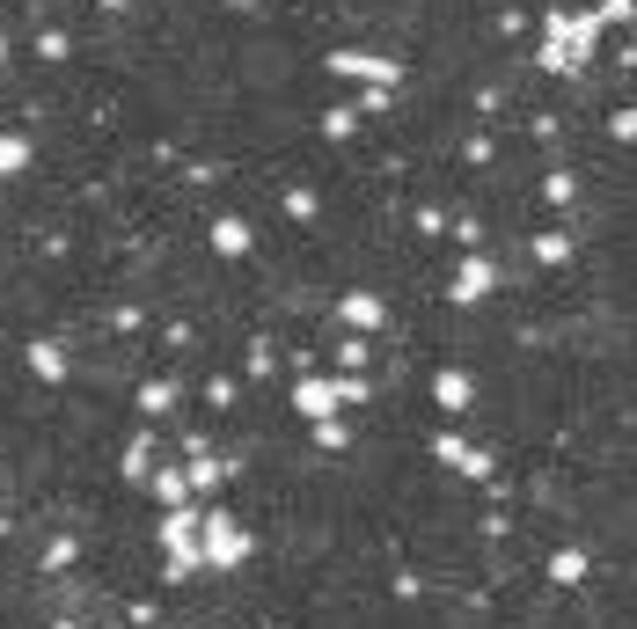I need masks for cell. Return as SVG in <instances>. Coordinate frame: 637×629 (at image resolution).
<instances>
[]
</instances>
